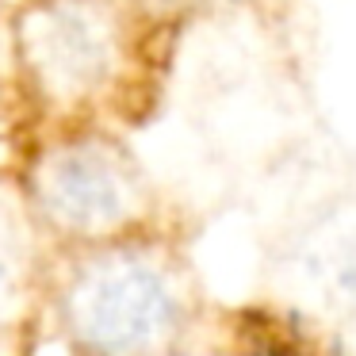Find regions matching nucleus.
<instances>
[{"instance_id":"f257e3e1","label":"nucleus","mask_w":356,"mask_h":356,"mask_svg":"<svg viewBox=\"0 0 356 356\" xmlns=\"http://www.w3.org/2000/svg\"><path fill=\"white\" fill-rule=\"evenodd\" d=\"M70 330L96 356H154L172 341L180 307L169 280L142 257H104L70 287Z\"/></svg>"},{"instance_id":"f03ea898","label":"nucleus","mask_w":356,"mask_h":356,"mask_svg":"<svg viewBox=\"0 0 356 356\" xmlns=\"http://www.w3.org/2000/svg\"><path fill=\"white\" fill-rule=\"evenodd\" d=\"M42 207L73 230H104L131 215V184L104 146H70L50 157L39 180Z\"/></svg>"},{"instance_id":"7ed1b4c3","label":"nucleus","mask_w":356,"mask_h":356,"mask_svg":"<svg viewBox=\"0 0 356 356\" xmlns=\"http://www.w3.org/2000/svg\"><path fill=\"white\" fill-rule=\"evenodd\" d=\"M230 341L238 356H333L330 341L314 337L295 314L249 307L230 318Z\"/></svg>"},{"instance_id":"20e7f679","label":"nucleus","mask_w":356,"mask_h":356,"mask_svg":"<svg viewBox=\"0 0 356 356\" xmlns=\"http://www.w3.org/2000/svg\"><path fill=\"white\" fill-rule=\"evenodd\" d=\"M16 280H19V253H16V241L0 234V314L8 310L12 291H16Z\"/></svg>"}]
</instances>
